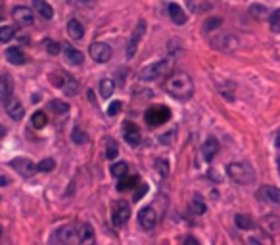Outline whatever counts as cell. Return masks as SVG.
Wrapping results in <instances>:
<instances>
[{
	"label": "cell",
	"mask_w": 280,
	"mask_h": 245,
	"mask_svg": "<svg viewBox=\"0 0 280 245\" xmlns=\"http://www.w3.org/2000/svg\"><path fill=\"white\" fill-rule=\"evenodd\" d=\"M14 27H10V25H2L0 27V43H10L12 38H14Z\"/></svg>",
	"instance_id": "34"
},
{
	"label": "cell",
	"mask_w": 280,
	"mask_h": 245,
	"mask_svg": "<svg viewBox=\"0 0 280 245\" xmlns=\"http://www.w3.org/2000/svg\"><path fill=\"white\" fill-rule=\"evenodd\" d=\"M6 59L10 64L14 65H23L27 62V56H25V52L22 48H17V46H10L6 50Z\"/></svg>",
	"instance_id": "20"
},
{
	"label": "cell",
	"mask_w": 280,
	"mask_h": 245,
	"mask_svg": "<svg viewBox=\"0 0 280 245\" xmlns=\"http://www.w3.org/2000/svg\"><path fill=\"white\" fill-rule=\"evenodd\" d=\"M115 90V83L111 79H102L100 80V87H98V92L102 98H111V94Z\"/></svg>",
	"instance_id": "24"
},
{
	"label": "cell",
	"mask_w": 280,
	"mask_h": 245,
	"mask_svg": "<svg viewBox=\"0 0 280 245\" xmlns=\"http://www.w3.org/2000/svg\"><path fill=\"white\" fill-rule=\"evenodd\" d=\"M167 12H169L173 23H177V25H185L186 19H188L185 10L178 6V4H175V2H169V4H167Z\"/></svg>",
	"instance_id": "17"
},
{
	"label": "cell",
	"mask_w": 280,
	"mask_h": 245,
	"mask_svg": "<svg viewBox=\"0 0 280 245\" xmlns=\"http://www.w3.org/2000/svg\"><path fill=\"white\" fill-rule=\"evenodd\" d=\"M87 132H83L81 129H79V127H75L73 129V142L75 144H85V142H87Z\"/></svg>",
	"instance_id": "38"
},
{
	"label": "cell",
	"mask_w": 280,
	"mask_h": 245,
	"mask_svg": "<svg viewBox=\"0 0 280 245\" xmlns=\"http://www.w3.org/2000/svg\"><path fill=\"white\" fill-rule=\"evenodd\" d=\"M54 241H58L59 245H75L79 243V228H75L71 224H66V226H59L58 230L54 232Z\"/></svg>",
	"instance_id": "4"
},
{
	"label": "cell",
	"mask_w": 280,
	"mask_h": 245,
	"mask_svg": "<svg viewBox=\"0 0 280 245\" xmlns=\"http://www.w3.org/2000/svg\"><path fill=\"white\" fill-rule=\"evenodd\" d=\"M221 23H223V19L221 17H209L206 23H204V31H215V29H219L221 27Z\"/></svg>",
	"instance_id": "37"
},
{
	"label": "cell",
	"mask_w": 280,
	"mask_h": 245,
	"mask_svg": "<svg viewBox=\"0 0 280 245\" xmlns=\"http://www.w3.org/2000/svg\"><path fill=\"white\" fill-rule=\"evenodd\" d=\"M217 152H219V140L217 138H207L206 142H204V146H202V153H204V159L206 161H211V159L217 155Z\"/></svg>",
	"instance_id": "18"
},
{
	"label": "cell",
	"mask_w": 280,
	"mask_h": 245,
	"mask_svg": "<svg viewBox=\"0 0 280 245\" xmlns=\"http://www.w3.org/2000/svg\"><path fill=\"white\" fill-rule=\"evenodd\" d=\"M257 197L261 199V201L271 203V205H276V207H280V188L261 186L257 190Z\"/></svg>",
	"instance_id": "12"
},
{
	"label": "cell",
	"mask_w": 280,
	"mask_h": 245,
	"mask_svg": "<svg viewBox=\"0 0 280 245\" xmlns=\"http://www.w3.org/2000/svg\"><path fill=\"white\" fill-rule=\"evenodd\" d=\"M54 169H56V161H54V159H50V157L43 159V161H41V163L37 165L38 173H50V171H54Z\"/></svg>",
	"instance_id": "31"
},
{
	"label": "cell",
	"mask_w": 280,
	"mask_h": 245,
	"mask_svg": "<svg viewBox=\"0 0 280 245\" xmlns=\"http://www.w3.org/2000/svg\"><path fill=\"white\" fill-rule=\"evenodd\" d=\"M134 186H138V176H123V178H119L117 190L127 192V190H133Z\"/></svg>",
	"instance_id": "25"
},
{
	"label": "cell",
	"mask_w": 280,
	"mask_h": 245,
	"mask_svg": "<svg viewBox=\"0 0 280 245\" xmlns=\"http://www.w3.org/2000/svg\"><path fill=\"white\" fill-rule=\"evenodd\" d=\"M2 19H4V6L0 4V22H2Z\"/></svg>",
	"instance_id": "43"
},
{
	"label": "cell",
	"mask_w": 280,
	"mask_h": 245,
	"mask_svg": "<svg viewBox=\"0 0 280 245\" xmlns=\"http://www.w3.org/2000/svg\"><path fill=\"white\" fill-rule=\"evenodd\" d=\"M33 8H35V12H37L43 19H46V22H50L52 17H54V10H52V6L46 0H33Z\"/></svg>",
	"instance_id": "19"
},
{
	"label": "cell",
	"mask_w": 280,
	"mask_h": 245,
	"mask_svg": "<svg viewBox=\"0 0 280 245\" xmlns=\"http://www.w3.org/2000/svg\"><path fill=\"white\" fill-rule=\"evenodd\" d=\"M4 134H6V129H4L2 125H0V136H4Z\"/></svg>",
	"instance_id": "44"
},
{
	"label": "cell",
	"mask_w": 280,
	"mask_h": 245,
	"mask_svg": "<svg viewBox=\"0 0 280 245\" xmlns=\"http://www.w3.org/2000/svg\"><path fill=\"white\" fill-rule=\"evenodd\" d=\"M12 98H14V83H12L8 73H2L0 75V104L8 106Z\"/></svg>",
	"instance_id": "10"
},
{
	"label": "cell",
	"mask_w": 280,
	"mask_h": 245,
	"mask_svg": "<svg viewBox=\"0 0 280 245\" xmlns=\"http://www.w3.org/2000/svg\"><path fill=\"white\" fill-rule=\"evenodd\" d=\"M165 90L175 100H188L194 92V83L186 73H175L165 83Z\"/></svg>",
	"instance_id": "1"
},
{
	"label": "cell",
	"mask_w": 280,
	"mask_h": 245,
	"mask_svg": "<svg viewBox=\"0 0 280 245\" xmlns=\"http://www.w3.org/2000/svg\"><path fill=\"white\" fill-rule=\"evenodd\" d=\"M106 157H108V159H115V157H117V146H115V142H113V140H110V142H108Z\"/></svg>",
	"instance_id": "39"
},
{
	"label": "cell",
	"mask_w": 280,
	"mask_h": 245,
	"mask_svg": "<svg viewBox=\"0 0 280 245\" xmlns=\"http://www.w3.org/2000/svg\"><path fill=\"white\" fill-rule=\"evenodd\" d=\"M227 173L236 184H240V186H248V184H253L255 182V173H253V169L251 165L248 163H244V161H234V163H230L227 167Z\"/></svg>",
	"instance_id": "3"
},
{
	"label": "cell",
	"mask_w": 280,
	"mask_h": 245,
	"mask_svg": "<svg viewBox=\"0 0 280 245\" xmlns=\"http://www.w3.org/2000/svg\"><path fill=\"white\" fill-rule=\"evenodd\" d=\"M171 117V111L165 106H152L148 108V111L144 113V119L150 127H159L163 122H167Z\"/></svg>",
	"instance_id": "6"
},
{
	"label": "cell",
	"mask_w": 280,
	"mask_h": 245,
	"mask_svg": "<svg viewBox=\"0 0 280 245\" xmlns=\"http://www.w3.org/2000/svg\"><path fill=\"white\" fill-rule=\"evenodd\" d=\"M0 234H2V228H0Z\"/></svg>",
	"instance_id": "46"
},
{
	"label": "cell",
	"mask_w": 280,
	"mask_h": 245,
	"mask_svg": "<svg viewBox=\"0 0 280 245\" xmlns=\"http://www.w3.org/2000/svg\"><path fill=\"white\" fill-rule=\"evenodd\" d=\"M67 79H69V75H66V73H52V77H50L52 85H54V87H58V88L66 87Z\"/></svg>",
	"instance_id": "33"
},
{
	"label": "cell",
	"mask_w": 280,
	"mask_h": 245,
	"mask_svg": "<svg viewBox=\"0 0 280 245\" xmlns=\"http://www.w3.org/2000/svg\"><path fill=\"white\" fill-rule=\"evenodd\" d=\"M59 48H62V46H59L58 43H54V40H46V50L50 52L52 56L59 54Z\"/></svg>",
	"instance_id": "41"
},
{
	"label": "cell",
	"mask_w": 280,
	"mask_h": 245,
	"mask_svg": "<svg viewBox=\"0 0 280 245\" xmlns=\"http://www.w3.org/2000/svg\"><path fill=\"white\" fill-rule=\"evenodd\" d=\"M144 31H146V22H144V19H140L138 25H136V29H134V33H133V36H131V40H129V44H127V58H129V59L134 58L136 48H138L140 38L144 36Z\"/></svg>",
	"instance_id": "11"
},
{
	"label": "cell",
	"mask_w": 280,
	"mask_h": 245,
	"mask_svg": "<svg viewBox=\"0 0 280 245\" xmlns=\"http://www.w3.org/2000/svg\"><path fill=\"white\" fill-rule=\"evenodd\" d=\"M121 108H123V106H121V101H111L110 108H108V115H110V117H115L119 113V111H121Z\"/></svg>",
	"instance_id": "40"
},
{
	"label": "cell",
	"mask_w": 280,
	"mask_h": 245,
	"mask_svg": "<svg viewBox=\"0 0 280 245\" xmlns=\"http://www.w3.org/2000/svg\"><path fill=\"white\" fill-rule=\"evenodd\" d=\"M12 15H14V22L17 23V25H22V27H31V25L35 23V15H33V12L25 6L14 8V14Z\"/></svg>",
	"instance_id": "14"
},
{
	"label": "cell",
	"mask_w": 280,
	"mask_h": 245,
	"mask_svg": "<svg viewBox=\"0 0 280 245\" xmlns=\"http://www.w3.org/2000/svg\"><path fill=\"white\" fill-rule=\"evenodd\" d=\"M127 173H129V165H127L125 161H119V163H113V165H111V174H113V176L123 178V176H127Z\"/></svg>",
	"instance_id": "28"
},
{
	"label": "cell",
	"mask_w": 280,
	"mask_h": 245,
	"mask_svg": "<svg viewBox=\"0 0 280 245\" xmlns=\"http://www.w3.org/2000/svg\"><path fill=\"white\" fill-rule=\"evenodd\" d=\"M79 239H81V243H90L94 239V230L90 224H83L79 228Z\"/></svg>",
	"instance_id": "26"
},
{
	"label": "cell",
	"mask_w": 280,
	"mask_h": 245,
	"mask_svg": "<svg viewBox=\"0 0 280 245\" xmlns=\"http://www.w3.org/2000/svg\"><path fill=\"white\" fill-rule=\"evenodd\" d=\"M138 222L144 230H154L157 224V215H155L154 207H144L138 213Z\"/></svg>",
	"instance_id": "15"
},
{
	"label": "cell",
	"mask_w": 280,
	"mask_h": 245,
	"mask_svg": "<svg viewBox=\"0 0 280 245\" xmlns=\"http://www.w3.org/2000/svg\"><path fill=\"white\" fill-rule=\"evenodd\" d=\"M6 111H8V115L12 117L14 121H19V119L23 117V113H25V108H23V104L19 100H12L6 106Z\"/></svg>",
	"instance_id": "22"
},
{
	"label": "cell",
	"mask_w": 280,
	"mask_h": 245,
	"mask_svg": "<svg viewBox=\"0 0 280 245\" xmlns=\"http://www.w3.org/2000/svg\"><path fill=\"white\" fill-rule=\"evenodd\" d=\"M276 146H278V148H280V130H278V132H276Z\"/></svg>",
	"instance_id": "45"
},
{
	"label": "cell",
	"mask_w": 280,
	"mask_h": 245,
	"mask_svg": "<svg viewBox=\"0 0 280 245\" xmlns=\"http://www.w3.org/2000/svg\"><path fill=\"white\" fill-rule=\"evenodd\" d=\"M192 213H194V215H204V213H206V203L202 201L199 195H196V197L192 199Z\"/></svg>",
	"instance_id": "35"
},
{
	"label": "cell",
	"mask_w": 280,
	"mask_h": 245,
	"mask_svg": "<svg viewBox=\"0 0 280 245\" xmlns=\"http://www.w3.org/2000/svg\"><path fill=\"white\" fill-rule=\"evenodd\" d=\"M10 165L15 169V173H19L23 178H31V176H35L38 173L37 171V165L27 157H15L10 161Z\"/></svg>",
	"instance_id": "8"
},
{
	"label": "cell",
	"mask_w": 280,
	"mask_h": 245,
	"mask_svg": "<svg viewBox=\"0 0 280 245\" xmlns=\"http://www.w3.org/2000/svg\"><path fill=\"white\" fill-rule=\"evenodd\" d=\"M129 218H131V207H129V203L123 201V199H119V201L113 203V209H111V222L115 228H121V226H125L129 222Z\"/></svg>",
	"instance_id": "5"
},
{
	"label": "cell",
	"mask_w": 280,
	"mask_h": 245,
	"mask_svg": "<svg viewBox=\"0 0 280 245\" xmlns=\"http://www.w3.org/2000/svg\"><path fill=\"white\" fill-rule=\"evenodd\" d=\"M173 67H175V62H173L171 58H167V59H157V62H154V64L146 65L144 69H140L138 79L144 80V83L163 79V77H167V75H169V73L173 71Z\"/></svg>",
	"instance_id": "2"
},
{
	"label": "cell",
	"mask_w": 280,
	"mask_h": 245,
	"mask_svg": "<svg viewBox=\"0 0 280 245\" xmlns=\"http://www.w3.org/2000/svg\"><path fill=\"white\" fill-rule=\"evenodd\" d=\"M250 14L255 17V19H267L269 17V10L265 6H261V4H251L250 6Z\"/></svg>",
	"instance_id": "27"
},
{
	"label": "cell",
	"mask_w": 280,
	"mask_h": 245,
	"mask_svg": "<svg viewBox=\"0 0 280 245\" xmlns=\"http://www.w3.org/2000/svg\"><path fill=\"white\" fill-rule=\"evenodd\" d=\"M185 245H199V241L196 238H192V236H188V238L185 239Z\"/></svg>",
	"instance_id": "42"
},
{
	"label": "cell",
	"mask_w": 280,
	"mask_h": 245,
	"mask_svg": "<svg viewBox=\"0 0 280 245\" xmlns=\"http://www.w3.org/2000/svg\"><path fill=\"white\" fill-rule=\"evenodd\" d=\"M123 138H125V142L129 146H133V148H136V146L142 142V134H140V129L134 125V122H125L123 125Z\"/></svg>",
	"instance_id": "13"
},
{
	"label": "cell",
	"mask_w": 280,
	"mask_h": 245,
	"mask_svg": "<svg viewBox=\"0 0 280 245\" xmlns=\"http://www.w3.org/2000/svg\"><path fill=\"white\" fill-rule=\"evenodd\" d=\"M269 25H271V31H273V33H278L280 35V8L274 10L273 14L269 15Z\"/></svg>",
	"instance_id": "32"
},
{
	"label": "cell",
	"mask_w": 280,
	"mask_h": 245,
	"mask_svg": "<svg viewBox=\"0 0 280 245\" xmlns=\"http://www.w3.org/2000/svg\"><path fill=\"white\" fill-rule=\"evenodd\" d=\"M234 222H236V226H238L240 230H253V226H255L253 218L248 216V215H242V213L234 216Z\"/></svg>",
	"instance_id": "23"
},
{
	"label": "cell",
	"mask_w": 280,
	"mask_h": 245,
	"mask_svg": "<svg viewBox=\"0 0 280 245\" xmlns=\"http://www.w3.org/2000/svg\"><path fill=\"white\" fill-rule=\"evenodd\" d=\"M111 56H113V50H111L110 44L106 43H94L90 44V58L98 62V64H106L110 62Z\"/></svg>",
	"instance_id": "9"
},
{
	"label": "cell",
	"mask_w": 280,
	"mask_h": 245,
	"mask_svg": "<svg viewBox=\"0 0 280 245\" xmlns=\"http://www.w3.org/2000/svg\"><path fill=\"white\" fill-rule=\"evenodd\" d=\"M64 58H66L67 64L75 65V67L83 65V62H85V56H83V52L77 50L75 46H67V44H64Z\"/></svg>",
	"instance_id": "16"
},
{
	"label": "cell",
	"mask_w": 280,
	"mask_h": 245,
	"mask_svg": "<svg viewBox=\"0 0 280 245\" xmlns=\"http://www.w3.org/2000/svg\"><path fill=\"white\" fill-rule=\"evenodd\" d=\"M31 122H33V127H35V129H45L46 122H48V119H46V115H45V111H35L33 117H31Z\"/></svg>",
	"instance_id": "29"
},
{
	"label": "cell",
	"mask_w": 280,
	"mask_h": 245,
	"mask_svg": "<svg viewBox=\"0 0 280 245\" xmlns=\"http://www.w3.org/2000/svg\"><path fill=\"white\" fill-rule=\"evenodd\" d=\"M62 90H64L67 96H75V94H77V90H79V83H77L73 77H69V79H67V83H66V87L62 88Z\"/></svg>",
	"instance_id": "36"
},
{
	"label": "cell",
	"mask_w": 280,
	"mask_h": 245,
	"mask_svg": "<svg viewBox=\"0 0 280 245\" xmlns=\"http://www.w3.org/2000/svg\"><path fill=\"white\" fill-rule=\"evenodd\" d=\"M238 38L230 33H219V35L211 36V46L215 50H221V52H232L238 48Z\"/></svg>",
	"instance_id": "7"
},
{
	"label": "cell",
	"mask_w": 280,
	"mask_h": 245,
	"mask_svg": "<svg viewBox=\"0 0 280 245\" xmlns=\"http://www.w3.org/2000/svg\"><path fill=\"white\" fill-rule=\"evenodd\" d=\"M50 108H52V111H54V113H58V115H66L67 111H69V106H67L66 101H62V100H52Z\"/></svg>",
	"instance_id": "30"
},
{
	"label": "cell",
	"mask_w": 280,
	"mask_h": 245,
	"mask_svg": "<svg viewBox=\"0 0 280 245\" xmlns=\"http://www.w3.org/2000/svg\"><path fill=\"white\" fill-rule=\"evenodd\" d=\"M67 35L75 38V40H81L83 36H85V27H83V23L79 19H69L67 22Z\"/></svg>",
	"instance_id": "21"
}]
</instances>
